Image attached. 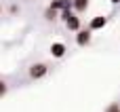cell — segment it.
<instances>
[{
	"mask_svg": "<svg viewBox=\"0 0 120 112\" xmlns=\"http://www.w3.org/2000/svg\"><path fill=\"white\" fill-rule=\"evenodd\" d=\"M91 38H93V34H91L89 28H86V30H82V28L76 30V44H78V47H82V49L89 47V44H91Z\"/></svg>",
	"mask_w": 120,
	"mask_h": 112,
	"instance_id": "3957f363",
	"label": "cell"
},
{
	"mask_svg": "<svg viewBox=\"0 0 120 112\" xmlns=\"http://www.w3.org/2000/svg\"><path fill=\"white\" fill-rule=\"evenodd\" d=\"M65 51H68V47H65L63 42H53V44H51V55H53L55 59L65 57Z\"/></svg>",
	"mask_w": 120,
	"mask_h": 112,
	"instance_id": "5b68a950",
	"label": "cell"
},
{
	"mask_svg": "<svg viewBox=\"0 0 120 112\" xmlns=\"http://www.w3.org/2000/svg\"><path fill=\"white\" fill-rule=\"evenodd\" d=\"M59 15H61V21L65 23V28H68L70 32L80 30V17H78V15H76L72 8H65V11H61Z\"/></svg>",
	"mask_w": 120,
	"mask_h": 112,
	"instance_id": "6da1fadb",
	"label": "cell"
},
{
	"mask_svg": "<svg viewBox=\"0 0 120 112\" xmlns=\"http://www.w3.org/2000/svg\"><path fill=\"white\" fill-rule=\"evenodd\" d=\"M0 15H2V8H0Z\"/></svg>",
	"mask_w": 120,
	"mask_h": 112,
	"instance_id": "7c38bea8",
	"label": "cell"
},
{
	"mask_svg": "<svg viewBox=\"0 0 120 112\" xmlns=\"http://www.w3.org/2000/svg\"><path fill=\"white\" fill-rule=\"evenodd\" d=\"M110 2H112V4H118V2H120V0H110Z\"/></svg>",
	"mask_w": 120,
	"mask_h": 112,
	"instance_id": "8fae6325",
	"label": "cell"
},
{
	"mask_svg": "<svg viewBox=\"0 0 120 112\" xmlns=\"http://www.w3.org/2000/svg\"><path fill=\"white\" fill-rule=\"evenodd\" d=\"M105 25H108V17H103V15H97V17H93V19L89 21V30H91V32L103 30Z\"/></svg>",
	"mask_w": 120,
	"mask_h": 112,
	"instance_id": "277c9868",
	"label": "cell"
},
{
	"mask_svg": "<svg viewBox=\"0 0 120 112\" xmlns=\"http://www.w3.org/2000/svg\"><path fill=\"white\" fill-rule=\"evenodd\" d=\"M46 74H49V66H46V64H42V61L32 64V66H30V70H27V76H30L32 80H40V78H44Z\"/></svg>",
	"mask_w": 120,
	"mask_h": 112,
	"instance_id": "7a4b0ae2",
	"label": "cell"
},
{
	"mask_svg": "<svg viewBox=\"0 0 120 112\" xmlns=\"http://www.w3.org/2000/svg\"><path fill=\"white\" fill-rule=\"evenodd\" d=\"M49 6H51L53 11L61 13V11H65V8H72V0H53Z\"/></svg>",
	"mask_w": 120,
	"mask_h": 112,
	"instance_id": "8992f818",
	"label": "cell"
},
{
	"mask_svg": "<svg viewBox=\"0 0 120 112\" xmlns=\"http://www.w3.org/2000/svg\"><path fill=\"white\" fill-rule=\"evenodd\" d=\"M105 112H120V106H118V102H112L108 108H105Z\"/></svg>",
	"mask_w": 120,
	"mask_h": 112,
	"instance_id": "30bf717a",
	"label": "cell"
},
{
	"mask_svg": "<svg viewBox=\"0 0 120 112\" xmlns=\"http://www.w3.org/2000/svg\"><path fill=\"white\" fill-rule=\"evenodd\" d=\"M57 15H59V13H57V11H53L51 6H49V8L44 11V19H46V21H57V19H59Z\"/></svg>",
	"mask_w": 120,
	"mask_h": 112,
	"instance_id": "ba28073f",
	"label": "cell"
},
{
	"mask_svg": "<svg viewBox=\"0 0 120 112\" xmlns=\"http://www.w3.org/2000/svg\"><path fill=\"white\" fill-rule=\"evenodd\" d=\"M6 93H8V85H6V83H4V80L0 78V100H2V97H4Z\"/></svg>",
	"mask_w": 120,
	"mask_h": 112,
	"instance_id": "9c48e42d",
	"label": "cell"
},
{
	"mask_svg": "<svg viewBox=\"0 0 120 112\" xmlns=\"http://www.w3.org/2000/svg\"><path fill=\"white\" fill-rule=\"evenodd\" d=\"M86 8H89V0H72V11L76 15L86 13Z\"/></svg>",
	"mask_w": 120,
	"mask_h": 112,
	"instance_id": "52a82bcc",
	"label": "cell"
}]
</instances>
